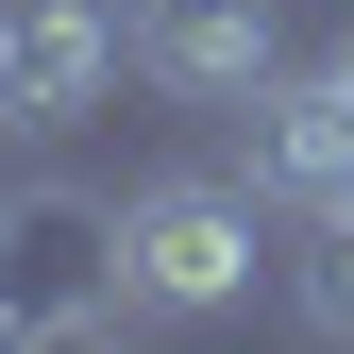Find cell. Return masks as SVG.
Returning a JSON list of instances; mask_svg holds the SVG:
<instances>
[{
	"instance_id": "277c9868",
	"label": "cell",
	"mask_w": 354,
	"mask_h": 354,
	"mask_svg": "<svg viewBox=\"0 0 354 354\" xmlns=\"http://www.w3.org/2000/svg\"><path fill=\"white\" fill-rule=\"evenodd\" d=\"M253 186L287 219H354V84L337 68H270L253 84Z\"/></svg>"
},
{
	"instance_id": "3957f363",
	"label": "cell",
	"mask_w": 354,
	"mask_h": 354,
	"mask_svg": "<svg viewBox=\"0 0 354 354\" xmlns=\"http://www.w3.org/2000/svg\"><path fill=\"white\" fill-rule=\"evenodd\" d=\"M136 68V0H0V136H68Z\"/></svg>"
},
{
	"instance_id": "7a4b0ae2",
	"label": "cell",
	"mask_w": 354,
	"mask_h": 354,
	"mask_svg": "<svg viewBox=\"0 0 354 354\" xmlns=\"http://www.w3.org/2000/svg\"><path fill=\"white\" fill-rule=\"evenodd\" d=\"M118 253H136L152 321H219V304H253V270H270V186L253 169H152L118 203Z\"/></svg>"
},
{
	"instance_id": "5b68a950",
	"label": "cell",
	"mask_w": 354,
	"mask_h": 354,
	"mask_svg": "<svg viewBox=\"0 0 354 354\" xmlns=\"http://www.w3.org/2000/svg\"><path fill=\"white\" fill-rule=\"evenodd\" d=\"M136 68L169 102H253V84L287 68V17L270 0H136Z\"/></svg>"
},
{
	"instance_id": "8992f818",
	"label": "cell",
	"mask_w": 354,
	"mask_h": 354,
	"mask_svg": "<svg viewBox=\"0 0 354 354\" xmlns=\"http://www.w3.org/2000/svg\"><path fill=\"white\" fill-rule=\"evenodd\" d=\"M304 321L354 337V219H304Z\"/></svg>"
},
{
	"instance_id": "6da1fadb",
	"label": "cell",
	"mask_w": 354,
	"mask_h": 354,
	"mask_svg": "<svg viewBox=\"0 0 354 354\" xmlns=\"http://www.w3.org/2000/svg\"><path fill=\"white\" fill-rule=\"evenodd\" d=\"M118 321H136L118 203L102 186H17V203H0V337H17V354H68V337H118Z\"/></svg>"
}]
</instances>
